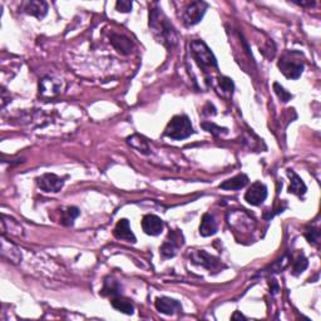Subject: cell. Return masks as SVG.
<instances>
[{
    "label": "cell",
    "instance_id": "cell-1",
    "mask_svg": "<svg viewBox=\"0 0 321 321\" xmlns=\"http://www.w3.org/2000/svg\"><path fill=\"white\" fill-rule=\"evenodd\" d=\"M149 28L152 29V33L157 41L162 43L168 49H172L177 44V32L159 8L152 9L149 12Z\"/></svg>",
    "mask_w": 321,
    "mask_h": 321
},
{
    "label": "cell",
    "instance_id": "cell-2",
    "mask_svg": "<svg viewBox=\"0 0 321 321\" xmlns=\"http://www.w3.org/2000/svg\"><path fill=\"white\" fill-rule=\"evenodd\" d=\"M193 133H195V131H193L190 118L185 115H178L168 122L163 134L168 138L175 139V141H181V139L188 138Z\"/></svg>",
    "mask_w": 321,
    "mask_h": 321
},
{
    "label": "cell",
    "instance_id": "cell-3",
    "mask_svg": "<svg viewBox=\"0 0 321 321\" xmlns=\"http://www.w3.org/2000/svg\"><path fill=\"white\" fill-rule=\"evenodd\" d=\"M299 53L296 51H289L284 54L279 61V69L286 78L299 79L304 72V62L301 58H297Z\"/></svg>",
    "mask_w": 321,
    "mask_h": 321
},
{
    "label": "cell",
    "instance_id": "cell-4",
    "mask_svg": "<svg viewBox=\"0 0 321 321\" xmlns=\"http://www.w3.org/2000/svg\"><path fill=\"white\" fill-rule=\"evenodd\" d=\"M191 51L201 68H212V67L216 68L217 67V61L213 53L203 40L195 39L191 41Z\"/></svg>",
    "mask_w": 321,
    "mask_h": 321
},
{
    "label": "cell",
    "instance_id": "cell-5",
    "mask_svg": "<svg viewBox=\"0 0 321 321\" xmlns=\"http://www.w3.org/2000/svg\"><path fill=\"white\" fill-rule=\"evenodd\" d=\"M207 4L204 2H195L191 5H188L183 14V22L187 27L198 24L201 22L203 15L206 14Z\"/></svg>",
    "mask_w": 321,
    "mask_h": 321
},
{
    "label": "cell",
    "instance_id": "cell-6",
    "mask_svg": "<svg viewBox=\"0 0 321 321\" xmlns=\"http://www.w3.org/2000/svg\"><path fill=\"white\" fill-rule=\"evenodd\" d=\"M266 198H268V187L260 181L252 183L245 193V201L251 206H260L265 202Z\"/></svg>",
    "mask_w": 321,
    "mask_h": 321
},
{
    "label": "cell",
    "instance_id": "cell-7",
    "mask_svg": "<svg viewBox=\"0 0 321 321\" xmlns=\"http://www.w3.org/2000/svg\"><path fill=\"white\" fill-rule=\"evenodd\" d=\"M37 183L39 188L44 192L57 193L63 188L64 180L54 173H44L43 176L37 178Z\"/></svg>",
    "mask_w": 321,
    "mask_h": 321
},
{
    "label": "cell",
    "instance_id": "cell-8",
    "mask_svg": "<svg viewBox=\"0 0 321 321\" xmlns=\"http://www.w3.org/2000/svg\"><path fill=\"white\" fill-rule=\"evenodd\" d=\"M183 245V236L178 231H171L168 235V240L161 246V253L165 257H173L176 255V250Z\"/></svg>",
    "mask_w": 321,
    "mask_h": 321
},
{
    "label": "cell",
    "instance_id": "cell-9",
    "mask_svg": "<svg viewBox=\"0 0 321 321\" xmlns=\"http://www.w3.org/2000/svg\"><path fill=\"white\" fill-rule=\"evenodd\" d=\"M142 229H143L144 234L149 235V236H158L162 234L165 225L163 221L156 215H146L142 219Z\"/></svg>",
    "mask_w": 321,
    "mask_h": 321
},
{
    "label": "cell",
    "instance_id": "cell-10",
    "mask_svg": "<svg viewBox=\"0 0 321 321\" xmlns=\"http://www.w3.org/2000/svg\"><path fill=\"white\" fill-rule=\"evenodd\" d=\"M156 309L165 315H173L176 314V312L182 311V306H181L180 301H177V300L175 299H171V297L167 296L157 297Z\"/></svg>",
    "mask_w": 321,
    "mask_h": 321
},
{
    "label": "cell",
    "instance_id": "cell-11",
    "mask_svg": "<svg viewBox=\"0 0 321 321\" xmlns=\"http://www.w3.org/2000/svg\"><path fill=\"white\" fill-rule=\"evenodd\" d=\"M22 10L38 19H43L48 13V4L45 2H40V0H30V2L23 3Z\"/></svg>",
    "mask_w": 321,
    "mask_h": 321
},
{
    "label": "cell",
    "instance_id": "cell-12",
    "mask_svg": "<svg viewBox=\"0 0 321 321\" xmlns=\"http://www.w3.org/2000/svg\"><path fill=\"white\" fill-rule=\"evenodd\" d=\"M113 235L117 240L127 241V242H136V236H134L133 231H132L131 226H129V221L127 219H122L117 222L115 230H113Z\"/></svg>",
    "mask_w": 321,
    "mask_h": 321
},
{
    "label": "cell",
    "instance_id": "cell-13",
    "mask_svg": "<svg viewBox=\"0 0 321 321\" xmlns=\"http://www.w3.org/2000/svg\"><path fill=\"white\" fill-rule=\"evenodd\" d=\"M287 176L290 177V187H289V192L290 193H294V195L299 196V197H301V196H304L305 193H306V185L304 183V181L301 180V177H300L297 173H295L292 170H289L287 171Z\"/></svg>",
    "mask_w": 321,
    "mask_h": 321
},
{
    "label": "cell",
    "instance_id": "cell-14",
    "mask_svg": "<svg viewBox=\"0 0 321 321\" xmlns=\"http://www.w3.org/2000/svg\"><path fill=\"white\" fill-rule=\"evenodd\" d=\"M247 183L248 177L246 175H243V173H241V175H237L235 176V177L224 181V182L220 185V188L225 191H237L245 187Z\"/></svg>",
    "mask_w": 321,
    "mask_h": 321
},
{
    "label": "cell",
    "instance_id": "cell-15",
    "mask_svg": "<svg viewBox=\"0 0 321 321\" xmlns=\"http://www.w3.org/2000/svg\"><path fill=\"white\" fill-rule=\"evenodd\" d=\"M217 232V222L215 221V217L209 213H204L202 217L200 225V234L201 236L208 237L212 236Z\"/></svg>",
    "mask_w": 321,
    "mask_h": 321
},
{
    "label": "cell",
    "instance_id": "cell-16",
    "mask_svg": "<svg viewBox=\"0 0 321 321\" xmlns=\"http://www.w3.org/2000/svg\"><path fill=\"white\" fill-rule=\"evenodd\" d=\"M111 43L117 49V51H120L122 54H128L132 49L131 40L124 37V35L112 34L111 35Z\"/></svg>",
    "mask_w": 321,
    "mask_h": 321
},
{
    "label": "cell",
    "instance_id": "cell-17",
    "mask_svg": "<svg viewBox=\"0 0 321 321\" xmlns=\"http://www.w3.org/2000/svg\"><path fill=\"white\" fill-rule=\"evenodd\" d=\"M193 261L207 269H215L220 263L219 258L213 257V256L204 252V251H200V252L195 253V255H193Z\"/></svg>",
    "mask_w": 321,
    "mask_h": 321
},
{
    "label": "cell",
    "instance_id": "cell-18",
    "mask_svg": "<svg viewBox=\"0 0 321 321\" xmlns=\"http://www.w3.org/2000/svg\"><path fill=\"white\" fill-rule=\"evenodd\" d=\"M112 306L115 307L116 310H118V311L123 312V314H127V315H132L134 312V306L132 305V302L129 301V300L127 299H123V297H121L120 295L116 297H113L112 299Z\"/></svg>",
    "mask_w": 321,
    "mask_h": 321
},
{
    "label": "cell",
    "instance_id": "cell-19",
    "mask_svg": "<svg viewBox=\"0 0 321 321\" xmlns=\"http://www.w3.org/2000/svg\"><path fill=\"white\" fill-rule=\"evenodd\" d=\"M80 211L77 207H68L62 212L61 222L64 226H72L74 224V220L79 216Z\"/></svg>",
    "mask_w": 321,
    "mask_h": 321
},
{
    "label": "cell",
    "instance_id": "cell-20",
    "mask_svg": "<svg viewBox=\"0 0 321 321\" xmlns=\"http://www.w3.org/2000/svg\"><path fill=\"white\" fill-rule=\"evenodd\" d=\"M51 89V93L53 94H57V93L61 90V87H59V83L57 82V80L54 79H50V78H44L41 79L40 82V92L43 93V94H48L50 95V90Z\"/></svg>",
    "mask_w": 321,
    "mask_h": 321
},
{
    "label": "cell",
    "instance_id": "cell-21",
    "mask_svg": "<svg viewBox=\"0 0 321 321\" xmlns=\"http://www.w3.org/2000/svg\"><path fill=\"white\" fill-rule=\"evenodd\" d=\"M128 143L131 144V146L133 147V148H136L137 151L142 152V153H144V154L149 153V152H148L149 151L148 143H147V141L143 138V137L137 136V134H136V136L129 137Z\"/></svg>",
    "mask_w": 321,
    "mask_h": 321
},
{
    "label": "cell",
    "instance_id": "cell-22",
    "mask_svg": "<svg viewBox=\"0 0 321 321\" xmlns=\"http://www.w3.org/2000/svg\"><path fill=\"white\" fill-rule=\"evenodd\" d=\"M120 291H121V289H120V285L117 284V281H115L111 279V280H107L104 282V287H103V290H102V295L103 296H107V295H110V296L116 297L120 295Z\"/></svg>",
    "mask_w": 321,
    "mask_h": 321
},
{
    "label": "cell",
    "instance_id": "cell-23",
    "mask_svg": "<svg viewBox=\"0 0 321 321\" xmlns=\"http://www.w3.org/2000/svg\"><path fill=\"white\" fill-rule=\"evenodd\" d=\"M201 127L204 129V131H207L208 133H211V134H215V136H220V134H222V133L224 134L227 133L226 128L216 126V124L211 123V122H203V123L201 124Z\"/></svg>",
    "mask_w": 321,
    "mask_h": 321
},
{
    "label": "cell",
    "instance_id": "cell-24",
    "mask_svg": "<svg viewBox=\"0 0 321 321\" xmlns=\"http://www.w3.org/2000/svg\"><path fill=\"white\" fill-rule=\"evenodd\" d=\"M307 268V260L304 255H300L296 260L294 261V275H300L304 273L305 269Z\"/></svg>",
    "mask_w": 321,
    "mask_h": 321
},
{
    "label": "cell",
    "instance_id": "cell-25",
    "mask_svg": "<svg viewBox=\"0 0 321 321\" xmlns=\"http://www.w3.org/2000/svg\"><path fill=\"white\" fill-rule=\"evenodd\" d=\"M274 90H275V93L278 94V97L280 98V99L284 103H287L292 98L291 93L287 92V90L285 89L284 87H281V85L279 84V83H274Z\"/></svg>",
    "mask_w": 321,
    "mask_h": 321
},
{
    "label": "cell",
    "instance_id": "cell-26",
    "mask_svg": "<svg viewBox=\"0 0 321 321\" xmlns=\"http://www.w3.org/2000/svg\"><path fill=\"white\" fill-rule=\"evenodd\" d=\"M219 84L222 92L232 94V92H234V82H232V79L227 78V77H221Z\"/></svg>",
    "mask_w": 321,
    "mask_h": 321
},
{
    "label": "cell",
    "instance_id": "cell-27",
    "mask_svg": "<svg viewBox=\"0 0 321 321\" xmlns=\"http://www.w3.org/2000/svg\"><path fill=\"white\" fill-rule=\"evenodd\" d=\"M305 236H306L307 241H309L310 243H314V245H317L319 243V240H320V232L317 231V230L315 229H310L309 231L305 234Z\"/></svg>",
    "mask_w": 321,
    "mask_h": 321
},
{
    "label": "cell",
    "instance_id": "cell-28",
    "mask_svg": "<svg viewBox=\"0 0 321 321\" xmlns=\"http://www.w3.org/2000/svg\"><path fill=\"white\" fill-rule=\"evenodd\" d=\"M116 8H117L118 12L121 13H129L132 10V2H128V0H121V2H117Z\"/></svg>",
    "mask_w": 321,
    "mask_h": 321
},
{
    "label": "cell",
    "instance_id": "cell-29",
    "mask_svg": "<svg viewBox=\"0 0 321 321\" xmlns=\"http://www.w3.org/2000/svg\"><path fill=\"white\" fill-rule=\"evenodd\" d=\"M237 317H239V319H246V317L243 316L242 314H239V312H235V314L232 315V319L235 320V319H237Z\"/></svg>",
    "mask_w": 321,
    "mask_h": 321
},
{
    "label": "cell",
    "instance_id": "cell-30",
    "mask_svg": "<svg viewBox=\"0 0 321 321\" xmlns=\"http://www.w3.org/2000/svg\"><path fill=\"white\" fill-rule=\"evenodd\" d=\"M299 5H302V7H305V5H314V2H296Z\"/></svg>",
    "mask_w": 321,
    "mask_h": 321
}]
</instances>
